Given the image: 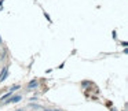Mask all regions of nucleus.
<instances>
[{
    "label": "nucleus",
    "instance_id": "f257e3e1",
    "mask_svg": "<svg viewBox=\"0 0 128 111\" xmlns=\"http://www.w3.org/2000/svg\"><path fill=\"white\" fill-rule=\"evenodd\" d=\"M20 100H21V96H14V97H11L8 102H11V103H18Z\"/></svg>",
    "mask_w": 128,
    "mask_h": 111
},
{
    "label": "nucleus",
    "instance_id": "f03ea898",
    "mask_svg": "<svg viewBox=\"0 0 128 111\" xmlns=\"http://www.w3.org/2000/svg\"><path fill=\"white\" fill-rule=\"evenodd\" d=\"M29 86H37V82H36V81H34V82H33V81H32V82L29 84Z\"/></svg>",
    "mask_w": 128,
    "mask_h": 111
}]
</instances>
